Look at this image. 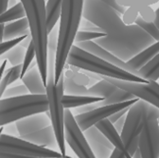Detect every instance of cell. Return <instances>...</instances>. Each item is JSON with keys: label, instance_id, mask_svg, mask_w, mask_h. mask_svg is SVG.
<instances>
[{"label": "cell", "instance_id": "cell-35", "mask_svg": "<svg viewBox=\"0 0 159 158\" xmlns=\"http://www.w3.org/2000/svg\"><path fill=\"white\" fill-rule=\"evenodd\" d=\"M21 71H22V65H19L16 66L11 67V75L9 79V86L15 83L16 81L20 80V77H21Z\"/></svg>", "mask_w": 159, "mask_h": 158}, {"label": "cell", "instance_id": "cell-24", "mask_svg": "<svg viewBox=\"0 0 159 158\" xmlns=\"http://www.w3.org/2000/svg\"><path fill=\"white\" fill-rule=\"evenodd\" d=\"M24 17H26L24 8L21 3L18 2L17 4L7 9L4 12L0 14V24L11 23Z\"/></svg>", "mask_w": 159, "mask_h": 158}, {"label": "cell", "instance_id": "cell-31", "mask_svg": "<svg viewBox=\"0 0 159 158\" xmlns=\"http://www.w3.org/2000/svg\"><path fill=\"white\" fill-rule=\"evenodd\" d=\"M28 94H29V91H28L27 87L24 84H19V85H15V86L7 88L2 96V98L21 97V96H25Z\"/></svg>", "mask_w": 159, "mask_h": 158}, {"label": "cell", "instance_id": "cell-51", "mask_svg": "<svg viewBox=\"0 0 159 158\" xmlns=\"http://www.w3.org/2000/svg\"><path fill=\"white\" fill-rule=\"evenodd\" d=\"M158 158H159V157H158Z\"/></svg>", "mask_w": 159, "mask_h": 158}, {"label": "cell", "instance_id": "cell-42", "mask_svg": "<svg viewBox=\"0 0 159 158\" xmlns=\"http://www.w3.org/2000/svg\"><path fill=\"white\" fill-rule=\"evenodd\" d=\"M8 2L9 0H0V14L8 9Z\"/></svg>", "mask_w": 159, "mask_h": 158}, {"label": "cell", "instance_id": "cell-29", "mask_svg": "<svg viewBox=\"0 0 159 158\" xmlns=\"http://www.w3.org/2000/svg\"><path fill=\"white\" fill-rule=\"evenodd\" d=\"M34 59H35V47H34V45L31 41L30 43V45L28 46V47L26 48V53H25L24 61L22 64V71H21V77H20V80L23 78V76L25 75L27 70L30 67L32 62L34 61Z\"/></svg>", "mask_w": 159, "mask_h": 158}, {"label": "cell", "instance_id": "cell-19", "mask_svg": "<svg viewBox=\"0 0 159 158\" xmlns=\"http://www.w3.org/2000/svg\"><path fill=\"white\" fill-rule=\"evenodd\" d=\"M30 35V25L27 17L18 19L16 21L5 24L4 28V42L10 41L19 37Z\"/></svg>", "mask_w": 159, "mask_h": 158}, {"label": "cell", "instance_id": "cell-4", "mask_svg": "<svg viewBox=\"0 0 159 158\" xmlns=\"http://www.w3.org/2000/svg\"><path fill=\"white\" fill-rule=\"evenodd\" d=\"M29 21L31 41L35 47L37 68L46 85L48 77V29L46 0H20Z\"/></svg>", "mask_w": 159, "mask_h": 158}, {"label": "cell", "instance_id": "cell-32", "mask_svg": "<svg viewBox=\"0 0 159 158\" xmlns=\"http://www.w3.org/2000/svg\"><path fill=\"white\" fill-rule=\"evenodd\" d=\"M139 16L138 11L134 7H129L127 10H125L124 13L122 14V21L125 25H133L134 24L136 18Z\"/></svg>", "mask_w": 159, "mask_h": 158}, {"label": "cell", "instance_id": "cell-15", "mask_svg": "<svg viewBox=\"0 0 159 158\" xmlns=\"http://www.w3.org/2000/svg\"><path fill=\"white\" fill-rule=\"evenodd\" d=\"M96 158H109L115 147L95 126L83 132Z\"/></svg>", "mask_w": 159, "mask_h": 158}, {"label": "cell", "instance_id": "cell-49", "mask_svg": "<svg viewBox=\"0 0 159 158\" xmlns=\"http://www.w3.org/2000/svg\"><path fill=\"white\" fill-rule=\"evenodd\" d=\"M157 125H158V133H159V117L157 118Z\"/></svg>", "mask_w": 159, "mask_h": 158}, {"label": "cell", "instance_id": "cell-18", "mask_svg": "<svg viewBox=\"0 0 159 158\" xmlns=\"http://www.w3.org/2000/svg\"><path fill=\"white\" fill-rule=\"evenodd\" d=\"M95 127L111 142V144L115 147V149H117L118 151H120L122 153H124L126 158H130L128 156V154L126 153V151H125L122 139L120 137V134H119L116 131L113 124L107 120V118H106V120H103L102 121L98 122L95 125Z\"/></svg>", "mask_w": 159, "mask_h": 158}, {"label": "cell", "instance_id": "cell-25", "mask_svg": "<svg viewBox=\"0 0 159 158\" xmlns=\"http://www.w3.org/2000/svg\"><path fill=\"white\" fill-rule=\"evenodd\" d=\"M64 76L66 77V78L71 79L74 83H76L78 84H81V85H84V86H86L87 88L92 86L93 84H95L98 82L96 80L91 79L85 73H81L79 71H74V70H71V69L66 70L64 73Z\"/></svg>", "mask_w": 159, "mask_h": 158}, {"label": "cell", "instance_id": "cell-6", "mask_svg": "<svg viewBox=\"0 0 159 158\" xmlns=\"http://www.w3.org/2000/svg\"><path fill=\"white\" fill-rule=\"evenodd\" d=\"M48 112L46 95H25L0 100V127L14 123L22 118Z\"/></svg>", "mask_w": 159, "mask_h": 158}, {"label": "cell", "instance_id": "cell-2", "mask_svg": "<svg viewBox=\"0 0 159 158\" xmlns=\"http://www.w3.org/2000/svg\"><path fill=\"white\" fill-rule=\"evenodd\" d=\"M58 29L54 28L48 35V77L46 83V96L48 102V114L54 131L59 152L66 155V144L65 140V108L63 106L64 77L57 84L55 78V52L57 47Z\"/></svg>", "mask_w": 159, "mask_h": 158}, {"label": "cell", "instance_id": "cell-46", "mask_svg": "<svg viewBox=\"0 0 159 158\" xmlns=\"http://www.w3.org/2000/svg\"><path fill=\"white\" fill-rule=\"evenodd\" d=\"M4 28L5 24H0V43L4 42Z\"/></svg>", "mask_w": 159, "mask_h": 158}, {"label": "cell", "instance_id": "cell-38", "mask_svg": "<svg viewBox=\"0 0 159 158\" xmlns=\"http://www.w3.org/2000/svg\"><path fill=\"white\" fill-rule=\"evenodd\" d=\"M129 109H130V107H127V108H125V109H122V110H120V111H118V112L113 114L112 115H110V116L107 118V120H108L112 124H114L117 120H119L120 117H122L123 115H125L128 113Z\"/></svg>", "mask_w": 159, "mask_h": 158}, {"label": "cell", "instance_id": "cell-14", "mask_svg": "<svg viewBox=\"0 0 159 158\" xmlns=\"http://www.w3.org/2000/svg\"><path fill=\"white\" fill-rule=\"evenodd\" d=\"M87 96L102 97L103 101L97 102L98 107L120 103L123 102H127L133 100L135 97L132 94L118 88L112 84L111 83L102 79L101 81H98L95 84L88 87Z\"/></svg>", "mask_w": 159, "mask_h": 158}, {"label": "cell", "instance_id": "cell-9", "mask_svg": "<svg viewBox=\"0 0 159 158\" xmlns=\"http://www.w3.org/2000/svg\"><path fill=\"white\" fill-rule=\"evenodd\" d=\"M158 117L159 110L150 104L138 141V149L140 151L141 158L159 157V133L157 125Z\"/></svg>", "mask_w": 159, "mask_h": 158}, {"label": "cell", "instance_id": "cell-12", "mask_svg": "<svg viewBox=\"0 0 159 158\" xmlns=\"http://www.w3.org/2000/svg\"><path fill=\"white\" fill-rule=\"evenodd\" d=\"M105 81L111 83L115 86L120 88L139 100L144 101L159 110V84L153 81H148L146 84H139L134 82H126L116 80L113 78L101 77Z\"/></svg>", "mask_w": 159, "mask_h": 158}, {"label": "cell", "instance_id": "cell-26", "mask_svg": "<svg viewBox=\"0 0 159 158\" xmlns=\"http://www.w3.org/2000/svg\"><path fill=\"white\" fill-rule=\"evenodd\" d=\"M88 88L86 86L74 83L71 79L64 76V92L70 96H87Z\"/></svg>", "mask_w": 159, "mask_h": 158}, {"label": "cell", "instance_id": "cell-16", "mask_svg": "<svg viewBox=\"0 0 159 158\" xmlns=\"http://www.w3.org/2000/svg\"><path fill=\"white\" fill-rule=\"evenodd\" d=\"M158 53H159V41L154 42L153 44L143 49L141 52H139L134 57L130 59L129 61L125 62L128 68V72L137 76L138 70L141 69L150 61H152Z\"/></svg>", "mask_w": 159, "mask_h": 158}, {"label": "cell", "instance_id": "cell-36", "mask_svg": "<svg viewBox=\"0 0 159 158\" xmlns=\"http://www.w3.org/2000/svg\"><path fill=\"white\" fill-rule=\"evenodd\" d=\"M98 108V104L97 103H92V104H88V105H84V106H81V107H77V108H74V111L72 112V114L74 115H80V114H84V113H87V112H90L94 109Z\"/></svg>", "mask_w": 159, "mask_h": 158}, {"label": "cell", "instance_id": "cell-8", "mask_svg": "<svg viewBox=\"0 0 159 158\" xmlns=\"http://www.w3.org/2000/svg\"><path fill=\"white\" fill-rule=\"evenodd\" d=\"M149 103L139 100L132 105L126 114V120L120 133L126 153L133 158L134 153L138 148L139 135H140Z\"/></svg>", "mask_w": 159, "mask_h": 158}, {"label": "cell", "instance_id": "cell-21", "mask_svg": "<svg viewBox=\"0 0 159 158\" xmlns=\"http://www.w3.org/2000/svg\"><path fill=\"white\" fill-rule=\"evenodd\" d=\"M103 101L102 97H91V96H70L64 95L63 97V106L65 109H74L84 105L97 103Z\"/></svg>", "mask_w": 159, "mask_h": 158}, {"label": "cell", "instance_id": "cell-47", "mask_svg": "<svg viewBox=\"0 0 159 158\" xmlns=\"http://www.w3.org/2000/svg\"><path fill=\"white\" fill-rule=\"evenodd\" d=\"M133 158H141L140 151H139V149H138V148H137V150L135 151V152L134 153V155H133Z\"/></svg>", "mask_w": 159, "mask_h": 158}, {"label": "cell", "instance_id": "cell-13", "mask_svg": "<svg viewBox=\"0 0 159 158\" xmlns=\"http://www.w3.org/2000/svg\"><path fill=\"white\" fill-rule=\"evenodd\" d=\"M138 101H139V98L134 97V98H133V100L123 102L120 103H116V104L98 107V108H96L90 112L74 115L75 121H76L77 125L79 126V128L81 129V131L84 132L88 128L95 126L98 122L102 121L103 120H106V118H108L113 114L120 111L122 109H125L127 107H131L132 105H134Z\"/></svg>", "mask_w": 159, "mask_h": 158}, {"label": "cell", "instance_id": "cell-7", "mask_svg": "<svg viewBox=\"0 0 159 158\" xmlns=\"http://www.w3.org/2000/svg\"><path fill=\"white\" fill-rule=\"evenodd\" d=\"M14 124L21 139L43 148L54 151L58 149L48 112L30 115Z\"/></svg>", "mask_w": 159, "mask_h": 158}, {"label": "cell", "instance_id": "cell-34", "mask_svg": "<svg viewBox=\"0 0 159 158\" xmlns=\"http://www.w3.org/2000/svg\"><path fill=\"white\" fill-rule=\"evenodd\" d=\"M10 75H11V68H7L5 69V72L2 76L1 81H0V100L2 98V96L4 94V92L6 91V89L9 86V79H10Z\"/></svg>", "mask_w": 159, "mask_h": 158}, {"label": "cell", "instance_id": "cell-43", "mask_svg": "<svg viewBox=\"0 0 159 158\" xmlns=\"http://www.w3.org/2000/svg\"><path fill=\"white\" fill-rule=\"evenodd\" d=\"M141 4L146 5V6H152L156 4L157 2H159V0H140Z\"/></svg>", "mask_w": 159, "mask_h": 158}, {"label": "cell", "instance_id": "cell-41", "mask_svg": "<svg viewBox=\"0 0 159 158\" xmlns=\"http://www.w3.org/2000/svg\"><path fill=\"white\" fill-rule=\"evenodd\" d=\"M109 158H126V156L120 151H118L117 149H114Z\"/></svg>", "mask_w": 159, "mask_h": 158}, {"label": "cell", "instance_id": "cell-48", "mask_svg": "<svg viewBox=\"0 0 159 158\" xmlns=\"http://www.w3.org/2000/svg\"><path fill=\"white\" fill-rule=\"evenodd\" d=\"M4 132V126L3 127H0V136H1V134L3 133Z\"/></svg>", "mask_w": 159, "mask_h": 158}, {"label": "cell", "instance_id": "cell-20", "mask_svg": "<svg viewBox=\"0 0 159 158\" xmlns=\"http://www.w3.org/2000/svg\"><path fill=\"white\" fill-rule=\"evenodd\" d=\"M63 0H48L46 4L47 29L49 33L57 25L62 11Z\"/></svg>", "mask_w": 159, "mask_h": 158}, {"label": "cell", "instance_id": "cell-22", "mask_svg": "<svg viewBox=\"0 0 159 158\" xmlns=\"http://www.w3.org/2000/svg\"><path fill=\"white\" fill-rule=\"evenodd\" d=\"M137 76L146 81L157 82L159 79V53L137 72Z\"/></svg>", "mask_w": 159, "mask_h": 158}, {"label": "cell", "instance_id": "cell-44", "mask_svg": "<svg viewBox=\"0 0 159 158\" xmlns=\"http://www.w3.org/2000/svg\"><path fill=\"white\" fill-rule=\"evenodd\" d=\"M7 64H8L7 61H3L2 64H1V65H0V81H1L2 76H3V74L5 72V69L7 67Z\"/></svg>", "mask_w": 159, "mask_h": 158}, {"label": "cell", "instance_id": "cell-23", "mask_svg": "<svg viewBox=\"0 0 159 158\" xmlns=\"http://www.w3.org/2000/svg\"><path fill=\"white\" fill-rule=\"evenodd\" d=\"M25 53H26V48L18 44L15 47L9 49L8 51H6L0 57V61H7L12 66H16L23 64Z\"/></svg>", "mask_w": 159, "mask_h": 158}, {"label": "cell", "instance_id": "cell-11", "mask_svg": "<svg viewBox=\"0 0 159 158\" xmlns=\"http://www.w3.org/2000/svg\"><path fill=\"white\" fill-rule=\"evenodd\" d=\"M65 140L78 158H96L70 109H65Z\"/></svg>", "mask_w": 159, "mask_h": 158}, {"label": "cell", "instance_id": "cell-5", "mask_svg": "<svg viewBox=\"0 0 159 158\" xmlns=\"http://www.w3.org/2000/svg\"><path fill=\"white\" fill-rule=\"evenodd\" d=\"M66 65L98 75L99 77L113 78L116 79V80L139 84L148 83V81L144 80V79L127 72L117 66H115L102 59L78 47L76 45L73 46L69 51Z\"/></svg>", "mask_w": 159, "mask_h": 158}, {"label": "cell", "instance_id": "cell-28", "mask_svg": "<svg viewBox=\"0 0 159 158\" xmlns=\"http://www.w3.org/2000/svg\"><path fill=\"white\" fill-rule=\"evenodd\" d=\"M134 24L137 25L138 27H140L147 34H149L153 39L155 42L159 41V29H157V27L155 26V24L153 22H146L140 16H138L136 18Z\"/></svg>", "mask_w": 159, "mask_h": 158}, {"label": "cell", "instance_id": "cell-45", "mask_svg": "<svg viewBox=\"0 0 159 158\" xmlns=\"http://www.w3.org/2000/svg\"><path fill=\"white\" fill-rule=\"evenodd\" d=\"M154 13H155V19H154V22L153 23L155 24V26L159 29V7L157 8L156 11H154Z\"/></svg>", "mask_w": 159, "mask_h": 158}, {"label": "cell", "instance_id": "cell-17", "mask_svg": "<svg viewBox=\"0 0 159 158\" xmlns=\"http://www.w3.org/2000/svg\"><path fill=\"white\" fill-rule=\"evenodd\" d=\"M22 84L27 87L30 95H46V85L43 83L42 77L37 66L30 67L23 78Z\"/></svg>", "mask_w": 159, "mask_h": 158}, {"label": "cell", "instance_id": "cell-40", "mask_svg": "<svg viewBox=\"0 0 159 158\" xmlns=\"http://www.w3.org/2000/svg\"><path fill=\"white\" fill-rule=\"evenodd\" d=\"M0 158H46V157H30V156H21L15 154H9V153H2L0 152Z\"/></svg>", "mask_w": 159, "mask_h": 158}, {"label": "cell", "instance_id": "cell-50", "mask_svg": "<svg viewBox=\"0 0 159 158\" xmlns=\"http://www.w3.org/2000/svg\"><path fill=\"white\" fill-rule=\"evenodd\" d=\"M157 83H158V84H159V79H158V81H157Z\"/></svg>", "mask_w": 159, "mask_h": 158}, {"label": "cell", "instance_id": "cell-39", "mask_svg": "<svg viewBox=\"0 0 159 158\" xmlns=\"http://www.w3.org/2000/svg\"><path fill=\"white\" fill-rule=\"evenodd\" d=\"M125 120H126V115H123L122 117H120V118H119V120H117L113 124L114 128L116 129V131L119 134H120V133H121V132H122V129H123V126H124Z\"/></svg>", "mask_w": 159, "mask_h": 158}, {"label": "cell", "instance_id": "cell-1", "mask_svg": "<svg viewBox=\"0 0 159 158\" xmlns=\"http://www.w3.org/2000/svg\"><path fill=\"white\" fill-rule=\"evenodd\" d=\"M83 16L105 33L94 42L123 62L155 42L137 25H125L121 15L101 0H84Z\"/></svg>", "mask_w": 159, "mask_h": 158}, {"label": "cell", "instance_id": "cell-3", "mask_svg": "<svg viewBox=\"0 0 159 158\" xmlns=\"http://www.w3.org/2000/svg\"><path fill=\"white\" fill-rule=\"evenodd\" d=\"M83 10L84 0H63L55 52V84L64 77L69 51L74 46L76 33L80 29Z\"/></svg>", "mask_w": 159, "mask_h": 158}, {"label": "cell", "instance_id": "cell-30", "mask_svg": "<svg viewBox=\"0 0 159 158\" xmlns=\"http://www.w3.org/2000/svg\"><path fill=\"white\" fill-rule=\"evenodd\" d=\"M134 8L137 9L139 16H140L144 21H146V22H154L155 13H154V11L151 8V6L143 5V4H141L140 1H139Z\"/></svg>", "mask_w": 159, "mask_h": 158}, {"label": "cell", "instance_id": "cell-33", "mask_svg": "<svg viewBox=\"0 0 159 158\" xmlns=\"http://www.w3.org/2000/svg\"><path fill=\"white\" fill-rule=\"evenodd\" d=\"M26 37L27 36H23V37H19V38H16V39H12V40H10V41H5V42L0 43V57H1L6 51L11 49V47H13L16 45L21 43Z\"/></svg>", "mask_w": 159, "mask_h": 158}, {"label": "cell", "instance_id": "cell-27", "mask_svg": "<svg viewBox=\"0 0 159 158\" xmlns=\"http://www.w3.org/2000/svg\"><path fill=\"white\" fill-rule=\"evenodd\" d=\"M105 33L102 31H95V30H84L79 29L75 36V43H82L87 41H95L96 39L104 37Z\"/></svg>", "mask_w": 159, "mask_h": 158}, {"label": "cell", "instance_id": "cell-37", "mask_svg": "<svg viewBox=\"0 0 159 158\" xmlns=\"http://www.w3.org/2000/svg\"><path fill=\"white\" fill-rule=\"evenodd\" d=\"M101 1L104 2L105 4L109 5L111 8H113L116 11H117L120 15H122L125 11V8L122 7V6H119L116 2V0H101Z\"/></svg>", "mask_w": 159, "mask_h": 158}, {"label": "cell", "instance_id": "cell-10", "mask_svg": "<svg viewBox=\"0 0 159 158\" xmlns=\"http://www.w3.org/2000/svg\"><path fill=\"white\" fill-rule=\"evenodd\" d=\"M0 152L30 157L69 158V156H64L57 151L37 146L19 137L6 133H2L0 136Z\"/></svg>", "mask_w": 159, "mask_h": 158}]
</instances>
